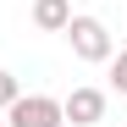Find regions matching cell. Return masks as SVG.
Instances as JSON below:
<instances>
[{"label": "cell", "instance_id": "1", "mask_svg": "<svg viewBox=\"0 0 127 127\" xmlns=\"http://www.w3.org/2000/svg\"><path fill=\"white\" fill-rule=\"evenodd\" d=\"M61 33H66V44H72L77 61H94V66H99V61H111V28H105L99 17H83V11H77Z\"/></svg>", "mask_w": 127, "mask_h": 127}, {"label": "cell", "instance_id": "3", "mask_svg": "<svg viewBox=\"0 0 127 127\" xmlns=\"http://www.w3.org/2000/svg\"><path fill=\"white\" fill-rule=\"evenodd\" d=\"M61 116H66L72 127H94V122H105V89H72L66 99H61Z\"/></svg>", "mask_w": 127, "mask_h": 127}, {"label": "cell", "instance_id": "2", "mask_svg": "<svg viewBox=\"0 0 127 127\" xmlns=\"http://www.w3.org/2000/svg\"><path fill=\"white\" fill-rule=\"evenodd\" d=\"M66 116H61V99L50 94H17L6 105V127H61Z\"/></svg>", "mask_w": 127, "mask_h": 127}, {"label": "cell", "instance_id": "7", "mask_svg": "<svg viewBox=\"0 0 127 127\" xmlns=\"http://www.w3.org/2000/svg\"><path fill=\"white\" fill-rule=\"evenodd\" d=\"M0 127H6V122H0Z\"/></svg>", "mask_w": 127, "mask_h": 127}, {"label": "cell", "instance_id": "5", "mask_svg": "<svg viewBox=\"0 0 127 127\" xmlns=\"http://www.w3.org/2000/svg\"><path fill=\"white\" fill-rule=\"evenodd\" d=\"M111 89L127 94V50H111Z\"/></svg>", "mask_w": 127, "mask_h": 127}, {"label": "cell", "instance_id": "4", "mask_svg": "<svg viewBox=\"0 0 127 127\" xmlns=\"http://www.w3.org/2000/svg\"><path fill=\"white\" fill-rule=\"evenodd\" d=\"M66 22H72V0H33V28L61 33Z\"/></svg>", "mask_w": 127, "mask_h": 127}, {"label": "cell", "instance_id": "6", "mask_svg": "<svg viewBox=\"0 0 127 127\" xmlns=\"http://www.w3.org/2000/svg\"><path fill=\"white\" fill-rule=\"evenodd\" d=\"M17 94H22V83H17L11 72H0V111H6V105H11Z\"/></svg>", "mask_w": 127, "mask_h": 127}]
</instances>
